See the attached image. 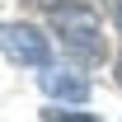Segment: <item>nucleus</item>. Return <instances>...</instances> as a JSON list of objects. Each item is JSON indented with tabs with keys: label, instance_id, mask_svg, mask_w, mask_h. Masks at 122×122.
I'll return each mask as SVG.
<instances>
[{
	"label": "nucleus",
	"instance_id": "nucleus-4",
	"mask_svg": "<svg viewBox=\"0 0 122 122\" xmlns=\"http://www.w3.org/2000/svg\"><path fill=\"white\" fill-rule=\"evenodd\" d=\"M42 122H99L94 113H66V108H47Z\"/></svg>",
	"mask_w": 122,
	"mask_h": 122
},
{
	"label": "nucleus",
	"instance_id": "nucleus-1",
	"mask_svg": "<svg viewBox=\"0 0 122 122\" xmlns=\"http://www.w3.org/2000/svg\"><path fill=\"white\" fill-rule=\"evenodd\" d=\"M52 28H56L61 47L75 61H85V66H99V61H103L99 14H94L89 5H56V10H52Z\"/></svg>",
	"mask_w": 122,
	"mask_h": 122
},
{
	"label": "nucleus",
	"instance_id": "nucleus-3",
	"mask_svg": "<svg viewBox=\"0 0 122 122\" xmlns=\"http://www.w3.org/2000/svg\"><path fill=\"white\" fill-rule=\"evenodd\" d=\"M42 89L52 94V99H66V103H85V99H89V80L75 75V71H47Z\"/></svg>",
	"mask_w": 122,
	"mask_h": 122
},
{
	"label": "nucleus",
	"instance_id": "nucleus-7",
	"mask_svg": "<svg viewBox=\"0 0 122 122\" xmlns=\"http://www.w3.org/2000/svg\"><path fill=\"white\" fill-rule=\"evenodd\" d=\"M117 80H122V61H117Z\"/></svg>",
	"mask_w": 122,
	"mask_h": 122
},
{
	"label": "nucleus",
	"instance_id": "nucleus-5",
	"mask_svg": "<svg viewBox=\"0 0 122 122\" xmlns=\"http://www.w3.org/2000/svg\"><path fill=\"white\" fill-rule=\"evenodd\" d=\"M108 5V14H113V24H117V33H122V0H103Z\"/></svg>",
	"mask_w": 122,
	"mask_h": 122
},
{
	"label": "nucleus",
	"instance_id": "nucleus-2",
	"mask_svg": "<svg viewBox=\"0 0 122 122\" xmlns=\"http://www.w3.org/2000/svg\"><path fill=\"white\" fill-rule=\"evenodd\" d=\"M0 52L19 66H47L52 61V42L33 24H0Z\"/></svg>",
	"mask_w": 122,
	"mask_h": 122
},
{
	"label": "nucleus",
	"instance_id": "nucleus-6",
	"mask_svg": "<svg viewBox=\"0 0 122 122\" xmlns=\"http://www.w3.org/2000/svg\"><path fill=\"white\" fill-rule=\"evenodd\" d=\"M33 5H47V10H56V0H33Z\"/></svg>",
	"mask_w": 122,
	"mask_h": 122
}]
</instances>
